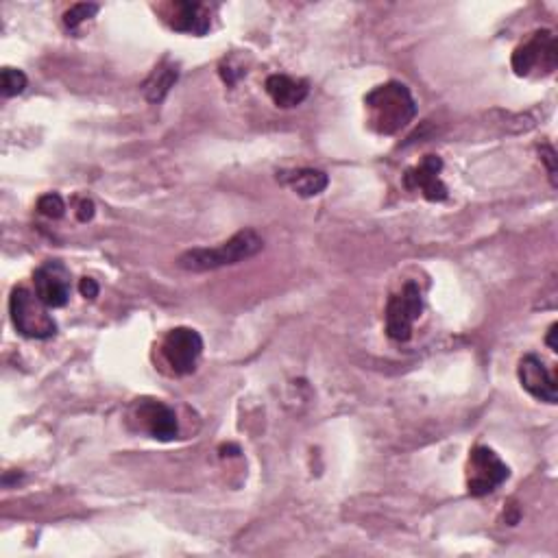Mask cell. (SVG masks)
Returning a JSON list of instances; mask_svg holds the SVG:
<instances>
[{
  "label": "cell",
  "mask_w": 558,
  "mask_h": 558,
  "mask_svg": "<svg viewBox=\"0 0 558 558\" xmlns=\"http://www.w3.org/2000/svg\"><path fill=\"white\" fill-rule=\"evenodd\" d=\"M556 334H558V325L554 323V325L550 327V332H548V347H550L552 351H558V343H556Z\"/></svg>",
  "instance_id": "7402d4cb"
},
{
  "label": "cell",
  "mask_w": 558,
  "mask_h": 558,
  "mask_svg": "<svg viewBox=\"0 0 558 558\" xmlns=\"http://www.w3.org/2000/svg\"><path fill=\"white\" fill-rule=\"evenodd\" d=\"M173 14L168 16L171 27L179 33L190 35H205L210 31V11L201 3H175Z\"/></svg>",
  "instance_id": "4fadbf2b"
},
{
  "label": "cell",
  "mask_w": 558,
  "mask_h": 558,
  "mask_svg": "<svg viewBox=\"0 0 558 558\" xmlns=\"http://www.w3.org/2000/svg\"><path fill=\"white\" fill-rule=\"evenodd\" d=\"M541 162H545V166H548L552 186H556V151L552 147H548V144L541 149Z\"/></svg>",
  "instance_id": "d6986e66"
},
{
  "label": "cell",
  "mask_w": 558,
  "mask_h": 558,
  "mask_svg": "<svg viewBox=\"0 0 558 558\" xmlns=\"http://www.w3.org/2000/svg\"><path fill=\"white\" fill-rule=\"evenodd\" d=\"M203 354V338L192 327H175L166 334L162 356L175 375H190L199 365Z\"/></svg>",
  "instance_id": "8992f818"
},
{
  "label": "cell",
  "mask_w": 558,
  "mask_h": 558,
  "mask_svg": "<svg viewBox=\"0 0 558 558\" xmlns=\"http://www.w3.org/2000/svg\"><path fill=\"white\" fill-rule=\"evenodd\" d=\"M38 212L46 218H62L66 214V203L57 192H48L38 201Z\"/></svg>",
  "instance_id": "ac0fdd59"
},
{
  "label": "cell",
  "mask_w": 558,
  "mask_h": 558,
  "mask_svg": "<svg viewBox=\"0 0 558 558\" xmlns=\"http://www.w3.org/2000/svg\"><path fill=\"white\" fill-rule=\"evenodd\" d=\"M27 88V75L22 70L16 68H3L0 72V90H3V96L11 99V96H18Z\"/></svg>",
  "instance_id": "2e32d148"
},
{
  "label": "cell",
  "mask_w": 558,
  "mask_h": 558,
  "mask_svg": "<svg viewBox=\"0 0 558 558\" xmlns=\"http://www.w3.org/2000/svg\"><path fill=\"white\" fill-rule=\"evenodd\" d=\"M177 79H179L177 66L171 62V59H164L162 64L155 66L147 81L142 83V92L147 96L149 103H162L177 83Z\"/></svg>",
  "instance_id": "9a60e30c"
},
{
  "label": "cell",
  "mask_w": 558,
  "mask_h": 558,
  "mask_svg": "<svg viewBox=\"0 0 558 558\" xmlns=\"http://www.w3.org/2000/svg\"><path fill=\"white\" fill-rule=\"evenodd\" d=\"M77 218L81 223H88L94 218V203L90 199H83L79 203V210H77Z\"/></svg>",
  "instance_id": "44dd1931"
},
{
  "label": "cell",
  "mask_w": 558,
  "mask_h": 558,
  "mask_svg": "<svg viewBox=\"0 0 558 558\" xmlns=\"http://www.w3.org/2000/svg\"><path fill=\"white\" fill-rule=\"evenodd\" d=\"M443 160L439 155H426L419 166L410 168L404 175V186L408 190H419L423 197L432 203H439L447 199V186L441 181Z\"/></svg>",
  "instance_id": "30bf717a"
},
{
  "label": "cell",
  "mask_w": 558,
  "mask_h": 558,
  "mask_svg": "<svg viewBox=\"0 0 558 558\" xmlns=\"http://www.w3.org/2000/svg\"><path fill=\"white\" fill-rule=\"evenodd\" d=\"M136 417L142 428L151 434V439L171 443L179 436V421L173 408H168L155 399H142L136 408Z\"/></svg>",
  "instance_id": "8fae6325"
},
{
  "label": "cell",
  "mask_w": 558,
  "mask_h": 558,
  "mask_svg": "<svg viewBox=\"0 0 558 558\" xmlns=\"http://www.w3.org/2000/svg\"><path fill=\"white\" fill-rule=\"evenodd\" d=\"M511 478V469L491 447H473L467 463V489L473 497H484Z\"/></svg>",
  "instance_id": "277c9868"
},
{
  "label": "cell",
  "mask_w": 558,
  "mask_h": 558,
  "mask_svg": "<svg viewBox=\"0 0 558 558\" xmlns=\"http://www.w3.org/2000/svg\"><path fill=\"white\" fill-rule=\"evenodd\" d=\"M99 284H96V279L92 277H83L79 282V293L86 297V299H96L99 297Z\"/></svg>",
  "instance_id": "ffe728a7"
},
{
  "label": "cell",
  "mask_w": 558,
  "mask_h": 558,
  "mask_svg": "<svg viewBox=\"0 0 558 558\" xmlns=\"http://www.w3.org/2000/svg\"><path fill=\"white\" fill-rule=\"evenodd\" d=\"M264 88H266V92H269L273 103L277 107H282V109H290V107L301 105L310 94L308 81L293 79L288 75H271L269 79H266Z\"/></svg>",
  "instance_id": "7c38bea8"
},
{
  "label": "cell",
  "mask_w": 558,
  "mask_h": 558,
  "mask_svg": "<svg viewBox=\"0 0 558 558\" xmlns=\"http://www.w3.org/2000/svg\"><path fill=\"white\" fill-rule=\"evenodd\" d=\"M33 284L46 308H64L70 299V273L59 260L44 262L33 273Z\"/></svg>",
  "instance_id": "ba28073f"
},
{
  "label": "cell",
  "mask_w": 558,
  "mask_h": 558,
  "mask_svg": "<svg viewBox=\"0 0 558 558\" xmlns=\"http://www.w3.org/2000/svg\"><path fill=\"white\" fill-rule=\"evenodd\" d=\"M517 375H519L521 386H524L532 397L539 399V402H545V404L558 402L556 378L550 373V369L545 367V362L539 356L528 354L521 358L519 367H517Z\"/></svg>",
  "instance_id": "9c48e42d"
},
{
  "label": "cell",
  "mask_w": 558,
  "mask_h": 558,
  "mask_svg": "<svg viewBox=\"0 0 558 558\" xmlns=\"http://www.w3.org/2000/svg\"><path fill=\"white\" fill-rule=\"evenodd\" d=\"M556 59L558 46L554 35L550 31H537L513 53V70L519 77H528L537 66H541L543 72H552L556 68Z\"/></svg>",
  "instance_id": "52a82bcc"
},
{
  "label": "cell",
  "mask_w": 558,
  "mask_h": 558,
  "mask_svg": "<svg viewBox=\"0 0 558 558\" xmlns=\"http://www.w3.org/2000/svg\"><path fill=\"white\" fill-rule=\"evenodd\" d=\"M277 179L293 192H297L303 199L319 197V194L325 192V188L330 186V177H327L323 171H317V168L282 171V173H277Z\"/></svg>",
  "instance_id": "5bb4252c"
},
{
  "label": "cell",
  "mask_w": 558,
  "mask_h": 558,
  "mask_svg": "<svg viewBox=\"0 0 558 558\" xmlns=\"http://www.w3.org/2000/svg\"><path fill=\"white\" fill-rule=\"evenodd\" d=\"M264 249V240L258 236L253 229H242V232L234 234L229 240L221 242L216 247H205V249H190L181 253L177 266L190 273H205V271H216L225 269V266H234L245 262Z\"/></svg>",
  "instance_id": "6da1fadb"
},
{
  "label": "cell",
  "mask_w": 558,
  "mask_h": 558,
  "mask_svg": "<svg viewBox=\"0 0 558 558\" xmlns=\"http://www.w3.org/2000/svg\"><path fill=\"white\" fill-rule=\"evenodd\" d=\"M11 323L24 338L46 341L57 334V323L48 314V308L40 301L38 295L29 293L27 288H14L9 299Z\"/></svg>",
  "instance_id": "3957f363"
},
{
  "label": "cell",
  "mask_w": 558,
  "mask_h": 558,
  "mask_svg": "<svg viewBox=\"0 0 558 558\" xmlns=\"http://www.w3.org/2000/svg\"><path fill=\"white\" fill-rule=\"evenodd\" d=\"M96 14H99V5H94V3H79V5H72L66 14H64V24H66V29L70 31H77L83 22L94 18Z\"/></svg>",
  "instance_id": "e0dca14e"
},
{
  "label": "cell",
  "mask_w": 558,
  "mask_h": 558,
  "mask_svg": "<svg viewBox=\"0 0 558 558\" xmlns=\"http://www.w3.org/2000/svg\"><path fill=\"white\" fill-rule=\"evenodd\" d=\"M371 127L382 136H393L417 114V103L404 83L388 81L365 96Z\"/></svg>",
  "instance_id": "7a4b0ae2"
},
{
  "label": "cell",
  "mask_w": 558,
  "mask_h": 558,
  "mask_svg": "<svg viewBox=\"0 0 558 558\" xmlns=\"http://www.w3.org/2000/svg\"><path fill=\"white\" fill-rule=\"evenodd\" d=\"M421 312V290L415 282H408L386 303V334L399 343L410 341L412 327H415V321L421 317Z\"/></svg>",
  "instance_id": "5b68a950"
}]
</instances>
